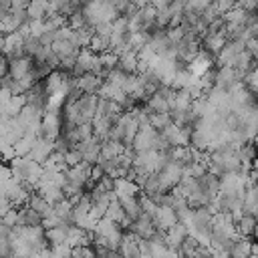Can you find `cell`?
Segmentation results:
<instances>
[{"instance_id": "3", "label": "cell", "mask_w": 258, "mask_h": 258, "mask_svg": "<svg viewBox=\"0 0 258 258\" xmlns=\"http://www.w3.org/2000/svg\"><path fill=\"white\" fill-rule=\"evenodd\" d=\"M250 248H252V242L248 240V236H238L230 248V254L236 258H246L250 256Z\"/></svg>"}, {"instance_id": "9", "label": "cell", "mask_w": 258, "mask_h": 258, "mask_svg": "<svg viewBox=\"0 0 258 258\" xmlns=\"http://www.w3.org/2000/svg\"><path fill=\"white\" fill-rule=\"evenodd\" d=\"M246 50H250L252 54L258 52V36H250V38L246 40Z\"/></svg>"}, {"instance_id": "6", "label": "cell", "mask_w": 258, "mask_h": 258, "mask_svg": "<svg viewBox=\"0 0 258 258\" xmlns=\"http://www.w3.org/2000/svg\"><path fill=\"white\" fill-rule=\"evenodd\" d=\"M254 64V54L250 52V50H240L238 54H236V58H234V67H238V69H244V71H248L250 67Z\"/></svg>"}, {"instance_id": "1", "label": "cell", "mask_w": 258, "mask_h": 258, "mask_svg": "<svg viewBox=\"0 0 258 258\" xmlns=\"http://www.w3.org/2000/svg\"><path fill=\"white\" fill-rule=\"evenodd\" d=\"M101 85H103V79L95 73H83L81 77H77V89L83 93H97Z\"/></svg>"}, {"instance_id": "2", "label": "cell", "mask_w": 258, "mask_h": 258, "mask_svg": "<svg viewBox=\"0 0 258 258\" xmlns=\"http://www.w3.org/2000/svg\"><path fill=\"white\" fill-rule=\"evenodd\" d=\"M256 222H258V218L256 216H252V214H244L234 226H236V232L240 234V236H254V230H256Z\"/></svg>"}, {"instance_id": "4", "label": "cell", "mask_w": 258, "mask_h": 258, "mask_svg": "<svg viewBox=\"0 0 258 258\" xmlns=\"http://www.w3.org/2000/svg\"><path fill=\"white\" fill-rule=\"evenodd\" d=\"M222 16H224L226 22H244V24H246L248 10H244L242 6H232V8H228L226 12H222Z\"/></svg>"}, {"instance_id": "10", "label": "cell", "mask_w": 258, "mask_h": 258, "mask_svg": "<svg viewBox=\"0 0 258 258\" xmlns=\"http://www.w3.org/2000/svg\"><path fill=\"white\" fill-rule=\"evenodd\" d=\"M254 64H256V67H258V52H256V54H254Z\"/></svg>"}, {"instance_id": "8", "label": "cell", "mask_w": 258, "mask_h": 258, "mask_svg": "<svg viewBox=\"0 0 258 258\" xmlns=\"http://www.w3.org/2000/svg\"><path fill=\"white\" fill-rule=\"evenodd\" d=\"M236 6H242L244 10L252 12V10H258V0H238Z\"/></svg>"}, {"instance_id": "7", "label": "cell", "mask_w": 258, "mask_h": 258, "mask_svg": "<svg viewBox=\"0 0 258 258\" xmlns=\"http://www.w3.org/2000/svg\"><path fill=\"white\" fill-rule=\"evenodd\" d=\"M242 83L256 95L258 93V67H250L248 71H246V75H244V79H242Z\"/></svg>"}, {"instance_id": "5", "label": "cell", "mask_w": 258, "mask_h": 258, "mask_svg": "<svg viewBox=\"0 0 258 258\" xmlns=\"http://www.w3.org/2000/svg\"><path fill=\"white\" fill-rule=\"evenodd\" d=\"M171 123V115H169V111H163V113H149V125L153 127V129H163V127H167Z\"/></svg>"}]
</instances>
